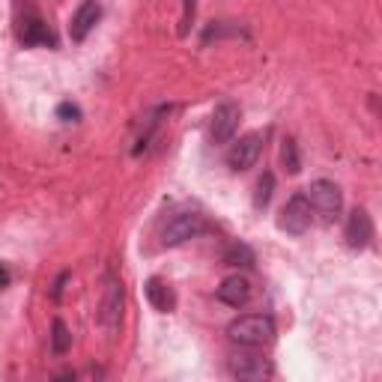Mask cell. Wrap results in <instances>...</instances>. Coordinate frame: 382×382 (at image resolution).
Returning <instances> with one entry per match:
<instances>
[{"label":"cell","mask_w":382,"mask_h":382,"mask_svg":"<svg viewBox=\"0 0 382 382\" xmlns=\"http://www.w3.org/2000/svg\"><path fill=\"white\" fill-rule=\"evenodd\" d=\"M102 18V6H99V0H84V4L75 9L72 21H69V39L72 42H84L90 36V30L99 24Z\"/></svg>","instance_id":"cell-10"},{"label":"cell","mask_w":382,"mask_h":382,"mask_svg":"<svg viewBox=\"0 0 382 382\" xmlns=\"http://www.w3.org/2000/svg\"><path fill=\"white\" fill-rule=\"evenodd\" d=\"M203 230H206V218L201 215V212H179V215H174L171 221L164 224L162 245L164 248H176L182 242H189V239L201 236Z\"/></svg>","instance_id":"cell-3"},{"label":"cell","mask_w":382,"mask_h":382,"mask_svg":"<svg viewBox=\"0 0 382 382\" xmlns=\"http://www.w3.org/2000/svg\"><path fill=\"white\" fill-rule=\"evenodd\" d=\"M224 263H227V266L251 269V266H254V251H251L248 245H242V242H236V245H230L227 251H224Z\"/></svg>","instance_id":"cell-15"},{"label":"cell","mask_w":382,"mask_h":382,"mask_svg":"<svg viewBox=\"0 0 382 382\" xmlns=\"http://www.w3.org/2000/svg\"><path fill=\"white\" fill-rule=\"evenodd\" d=\"M305 197H308L310 209H314L322 221H335L337 215H341V209H344V194H341V189H337L332 179L310 182V189H308Z\"/></svg>","instance_id":"cell-2"},{"label":"cell","mask_w":382,"mask_h":382,"mask_svg":"<svg viewBox=\"0 0 382 382\" xmlns=\"http://www.w3.org/2000/svg\"><path fill=\"white\" fill-rule=\"evenodd\" d=\"M57 114H60L63 120H78V117H81V111H78L75 105H69V102H66V105L57 108Z\"/></svg>","instance_id":"cell-19"},{"label":"cell","mask_w":382,"mask_h":382,"mask_svg":"<svg viewBox=\"0 0 382 382\" xmlns=\"http://www.w3.org/2000/svg\"><path fill=\"white\" fill-rule=\"evenodd\" d=\"M123 284L117 275H108L105 278V293H102V305H99V322L105 325L108 332H117L120 329V320H123Z\"/></svg>","instance_id":"cell-5"},{"label":"cell","mask_w":382,"mask_h":382,"mask_svg":"<svg viewBox=\"0 0 382 382\" xmlns=\"http://www.w3.org/2000/svg\"><path fill=\"white\" fill-rule=\"evenodd\" d=\"M144 290H147L150 305L159 310V314H171V310H176V293L164 278H150L144 284Z\"/></svg>","instance_id":"cell-11"},{"label":"cell","mask_w":382,"mask_h":382,"mask_svg":"<svg viewBox=\"0 0 382 382\" xmlns=\"http://www.w3.org/2000/svg\"><path fill=\"white\" fill-rule=\"evenodd\" d=\"M69 349H72V335H69L63 320H54L51 322V352L54 356H66Z\"/></svg>","instance_id":"cell-14"},{"label":"cell","mask_w":382,"mask_h":382,"mask_svg":"<svg viewBox=\"0 0 382 382\" xmlns=\"http://www.w3.org/2000/svg\"><path fill=\"white\" fill-rule=\"evenodd\" d=\"M4 287H9V272L0 266V290H4Z\"/></svg>","instance_id":"cell-20"},{"label":"cell","mask_w":382,"mask_h":382,"mask_svg":"<svg viewBox=\"0 0 382 382\" xmlns=\"http://www.w3.org/2000/svg\"><path fill=\"white\" fill-rule=\"evenodd\" d=\"M248 299H251V284H248V278L230 275V278L221 281V287H218V302L230 305V308H242V305H248Z\"/></svg>","instance_id":"cell-12"},{"label":"cell","mask_w":382,"mask_h":382,"mask_svg":"<svg viewBox=\"0 0 382 382\" xmlns=\"http://www.w3.org/2000/svg\"><path fill=\"white\" fill-rule=\"evenodd\" d=\"M281 164H284V171L293 176L302 171V162H299V150H296V140H284V147H281Z\"/></svg>","instance_id":"cell-16"},{"label":"cell","mask_w":382,"mask_h":382,"mask_svg":"<svg viewBox=\"0 0 382 382\" xmlns=\"http://www.w3.org/2000/svg\"><path fill=\"white\" fill-rule=\"evenodd\" d=\"M260 152H263V135L260 132H248L236 140V144L230 147L227 152V164H230V171H248V167L257 164L260 159Z\"/></svg>","instance_id":"cell-8"},{"label":"cell","mask_w":382,"mask_h":382,"mask_svg":"<svg viewBox=\"0 0 382 382\" xmlns=\"http://www.w3.org/2000/svg\"><path fill=\"white\" fill-rule=\"evenodd\" d=\"M310 221H314V209H310L308 197H305V194H293L290 201L284 203V209H281V215H278V227L284 230V233L302 236V233L310 227Z\"/></svg>","instance_id":"cell-4"},{"label":"cell","mask_w":382,"mask_h":382,"mask_svg":"<svg viewBox=\"0 0 382 382\" xmlns=\"http://www.w3.org/2000/svg\"><path fill=\"white\" fill-rule=\"evenodd\" d=\"M344 239H347V245L356 248V251L371 245V239H373V221H371V215H367V209H352L349 212L347 227H344Z\"/></svg>","instance_id":"cell-9"},{"label":"cell","mask_w":382,"mask_h":382,"mask_svg":"<svg viewBox=\"0 0 382 382\" xmlns=\"http://www.w3.org/2000/svg\"><path fill=\"white\" fill-rule=\"evenodd\" d=\"M272 191H275V176H272V174H263V176L257 179V191H254V206L266 209L269 201H272Z\"/></svg>","instance_id":"cell-17"},{"label":"cell","mask_w":382,"mask_h":382,"mask_svg":"<svg viewBox=\"0 0 382 382\" xmlns=\"http://www.w3.org/2000/svg\"><path fill=\"white\" fill-rule=\"evenodd\" d=\"M191 21H194V0H186V16H182V33H189Z\"/></svg>","instance_id":"cell-18"},{"label":"cell","mask_w":382,"mask_h":382,"mask_svg":"<svg viewBox=\"0 0 382 382\" xmlns=\"http://www.w3.org/2000/svg\"><path fill=\"white\" fill-rule=\"evenodd\" d=\"M227 367H230V373L236 379H248V382L266 379L269 373H272V364H269V359L263 356V352H254V347L239 349L236 356H230Z\"/></svg>","instance_id":"cell-6"},{"label":"cell","mask_w":382,"mask_h":382,"mask_svg":"<svg viewBox=\"0 0 382 382\" xmlns=\"http://www.w3.org/2000/svg\"><path fill=\"white\" fill-rule=\"evenodd\" d=\"M227 337L239 347H266L275 337V322L266 314H245L227 325Z\"/></svg>","instance_id":"cell-1"},{"label":"cell","mask_w":382,"mask_h":382,"mask_svg":"<svg viewBox=\"0 0 382 382\" xmlns=\"http://www.w3.org/2000/svg\"><path fill=\"white\" fill-rule=\"evenodd\" d=\"M239 120H242V108L236 102H221L215 108V114H212V125H209L212 144H227V140H233Z\"/></svg>","instance_id":"cell-7"},{"label":"cell","mask_w":382,"mask_h":382,"mask_svg":"<svg viewBox=\"0 0 382 382\" xmlns=\"http://www.w3.org/2000/svg\"><path fill=\"white\" fill-rule=\"evenodd\" d=\"M18 36H21L24 45H51V42H54L51 33L45 30V24H42L39 18H27V21L21 24Z\"/></svg>","instance_id":"cell-13"}]
</instances>
